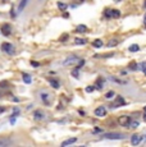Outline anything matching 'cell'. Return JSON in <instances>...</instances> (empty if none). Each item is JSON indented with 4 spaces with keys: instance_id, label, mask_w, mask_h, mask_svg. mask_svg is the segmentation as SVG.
Listing matches in <instances>:
<instances>
[{
    "instance_id": "cell-1",
    "label": "cell",
    "mask_w": 146,
    "mask_h": 147,
    "mask_svg": "<svg viewBox=\"0 0 146 147\" xmlns=\"http://www.w3.org/2000/svg\"><path fill=\"white\" fill-rule=\"evenodd\" d=\"M104 138L106 139H123V138H126V136L123 134V133H114V132H108V133H105L103 136Z\"/></svg>"
},
{
    "instance_id": "cell-2",
    "label": "cell",
    "mask_w": 146,
    "mask_h": 147,
    "mask_svg": "<svg viewBox=\"0 0 146 147\" xmlns=\"http://www.w3.org/2000/svg\"><path fill=\"white\" fill-rule=\"evenodd\" d=\"M80 59H78V56L77 55H69L65 60L63 62V65L64 67H68V65H73V64H76L77 62H78Z\"/></svg>"
},
{
    "instance_id": "cell-3",
    "label": "cell",
    "mask_w": 146,
    "mask_h": 147,
    "mask_svg": "<svg viewBox=\"0 0 146 147\" xmlns=\"http://www.w3.org/2000/svg\"><path fill=\"white\" fill-rule=\"evenodd\" d=\"M1 49H3V51H4V53L9 54V55H13V54H14V51H15V50H14V46L12 45V43H8V42L3 43Z\"/></svg>"
},
{
    "instance_id": "cell-4",
    "label": "cell",
    "mask_w": 146,
    "mask_h": 147,
    "mask_svg": "<svg viewBox=\"0 0 146 147\" xmlns=\"http://www.w3.org/2000/svg\"><path fill=\"white\" fill-rule=\"evenodd\" d=\"M95 115L99 118H104L106 115V107L105 106H99L95 109Z\"/></svg>"
},
{
    "instance_id": "cell-5",
    "label": "cell",
    "mask_w": 146,
    "mask_h": 147,
    "mask_svg": "<svg viewBox=\"0 0 146 147\" xmlns=\"http://www.w3.org/2000/svg\"><path fill=\"white\" fill-rule=\"evenodd\" d=\"M129 122H131V118H129V116H127V115H122V116H119V118H118V123L120 124V126L127 127L128 124H129Z\"/></svg>"
},
{
    "instance_id": "cell-6",
    "label": "cell",
    "mask_w": 146,
    "mask_h": 147,
    "mask_svg": "<svg viewBox=\"0 0 146 147\" xmlns=\"http://www.w3.org/2000/svg\"><path fill=\"white\" fill-rule=\"evenodd\" d=\"M141 142H142V136H140V134H133L132 138H131V143H132L133 146L140 145Z\"/></svg>"
},
{
    "instance_id": "cell-7",
    "label": "cell",
    "mask_w": 146,
    "mask_h": 147,
    "mask_svg": "<svg viewBox=\"0 0 146 147\" xmlns=\"http://www.w3.org/2000/svg\"><path fill=\"white\" fill-rule=\"evenodd\" d=\"M120 105H124V100L122 96H117V101H115V104L112 105V107H119Z\"/></svg>"
},
{
    "instance_id": "cell-8",
    "label": "cell",
    "mask_w": 146,
    "mask_h": 147,
    "mask_svg": "<svg viewBox=\"0 0 146 147\" xmlns=\"http://www.w3.org/2000/svg\"><path fill=\"white\" fill-rule=\"evenodd\" d=\"M12 145V141L9 138H0V147H6Z\"/></svg>"
},
{
    "instance_id": "cell-9",
    "label": "cell",
    "mask_w": 146,
    "mask_h": 147,
    "mask_svg": "<svg viewBox=\"0 0 146 147\" xmlns=\"http://www.w3.org/2000/svg\"><path fill=\"white\" fill-rule=\"evenodd\" d=\"M1 32H3L4 36H9L10 35V27H9V24H3L1 26Z\"/></svg>"
},
{
    "instance_id": "cell-10",
    "label": "cell",
    "mask_w": 146,
    "mask_h": 147,
    "mask_svg": "<svg viewBox=\"0 0 146 147\" xmlns=\"http://www.w3.org/2000/svg\"><path fill=\"white\" fill-rule=\"evenodd\" d=\"M28 1H29V0H21L19 4H18V12H22L23 9L26 8L27 4H28Z\"/></svg>"
},
{
    "instance_id": "cell-11",
    "label": "cell",
    "mask_w": 146,
    "mask_h": 147,
    "mask_svg": "<svg viewBox=\"0 0 146 147\" xmlns=\"http://www.w3.org/2000/svg\"><path fill=\"white\" fill-rule=\"evenodd\" d=\"M33 116H35V119H36V120H42L44 118H45L44 113H42V111H40V110H36L35 114H33Z\"/></svg>"
},
{
    "instance_id": "cell-12",
    "label": "cell",
    "mask_w": 146,
    "mask_h": 147,
    "mask_svg": "<svg viewBox=\"0 0 146 147\" xmlns=\"http://www.w3.org/2000/svg\"><path fill=\"white\" fill-rule=\"evenodd\" d=\"M77 142V138H69V139H65V141L61 143V146L65 147V146H69V145H72V143H76Z\"/></svg>"
},
{
    "instance_id": "cell-13",
    "label": "cell",
    "mask_w": 146,
    "mask_h": 147,
    "mask_svg": "<svg viewBox=\"0 0 146 147\" xmlns=\"http://www.w3.org/2000/svg\"><path fill=\"white\" fill-rule=\"evenodd\" d=\"M138 126H140V123H138V120H132V122H129V124L127 127H129L131 129H136Z\"/></svg>"
},
{
    "instance_id": "cell-14",
    "label": "cell",
    "mask_w": 146,
    "mask_h": 147,
    "mask_svg": "<svg viewBox=\"0 0 146 147\" xmlns=\"http://www.w3.org/2000/svg\"><path fill=\"white\" fill-rule=\"evenodd\" d=\"M92 46H94V47H96V49H100V47L103 46V41L97 39V40H95L94 42H92Z\"/></svg>"
},
{
    "instance_id": "cell-15",
    "label": "cell",
    "mask_w": 146,
    "mask_h": 147,
    "mask_svg": "<svg viewBox=\"0 0 146 147\" xmlns=\"http://www.w3.org/2000/svg\"><path fill=\"white\" fill-rule=\"evenodd\" d=\"M41 100L45 102L46 105H48V104H49V95L46 93V92H42V93H41Z\"/></svg>"
},
{
    "instance_id": "cell-16",
    "label": "cell",
    "mask_w": 146,
    "mask_h": 147,
    "mask_svg": "<svg viewBox=\"0 0 146 147\" xmlns=\"http://www.w3.org/2000/svg\"><path fill=\"white\" fill-rule=\"evenodd\" d=\"M74 43L76 45H85V43H87V40L86 39H76Z\"/></svg>"
},
{
    "instance_id": "cell-17",
    "label": "cell",
    "mask_w": 146,
    "mask_h": 147,
    "mask_svg": "<svg viewBox=\"0 0 146 147\" xmlns=\"http://www.w3.org/2000/svg\"><path fill=\"white\" fill-rule=\"evenodd\" d=\"M76 31H77V32H86V31H87V27L85 26V24H80L78 27L76 28Z\"/></svg>"
},
{
    "instance_id": "cell-18",
    "label": "cell",
    "mask_w": 146,
    "mask_h": 147,
    "mask_svg": "<svg viewBox=\"0 0 146 147\" xmlns=\"http://www.w3.org/2000/svg\"><path fill=\"white\" fill-rule=\"evenodd\" d=\"M23 81H25V83L29 84L32 82V78H31V76H28V74H23Z\"/></svg>"
},
{
    "instance_id": "cell-19",
    "label": "cell",
    "mask_w": 146,
    "mask_h": 147,
    "mask_svg": "<svg viewBox=\"0 0 146 147\" xmlns=\"http://www.w3.org/2000/svg\"><path fill=\"white\" fill-rule=\"evenodd\" d=\"M49 82H50L51 87H54V88H59V82H58V81H55V79H49Z\"/></svg>"
},
{
    "instance_id": "cell-20",
    "label": "cell",
    "mask_w": 146,
    "mask_h": 147,
    "mask_svg": "<svg viewBox=\"0 0 146 147\" xmlns=\"http://www.w3.org/2000/svg\"><path fill=\"white\" fill-rule=\"evenodd\" d=\"M114 96H115V93H114L113 91H109V92L105 95V99H106V100H110V99H113Z\"/></svg>"
},
{
    "instance_id": "cell-21",
    "label": "cell",
    "mask_w": 146,
    "mask_h": 147,
    "mask_svg": "<svg viewBox=\"0 0 146 147\" xmlns=\"http://www.w3.org/2000/svg\"><path fill=\"white\" fill-rule=\"evenodd\" d=\"M138 50H140V46H138V45L129 46V51H132V53H135V51H138Z\"/></svg>"
},
{
    "instance_id": "cell-22",
    "label": "cell",
    "mask_w": 146,
    "mask_h": 147,
    "mask_svg": "<svg viewBox=\"0 0 146 147\" xmlns=\"http://www.w3.org/2000/svg\"><path fill=\"white\" fill-rule=\"evenodd\" d=\"M117 43H118V40H117V39H114V40H112V41L109 42V45H108V46L113 47V46H115V45H117Z\"/></svg>"
},
{
    "instance_id": "cell-23",
    "label": "cell",
    "mask_w": 146,
    "mask_h": 147,
    "mask_svg": "<svg viewBox=\"0 0 146 147\" xmlns=\"http://www.w3.org/2000/svg\"><path fill=\"white\" fill-rule=\"evenodd\" d=\"M58 6H59V9H61V10L67 9V4H64V3H58Z\"/></svg>"
},
{
    "instance_id": "cell-24",
    "label": "cell",
    "mask_w": 146,
    "mask_h": 147,
    "mask_svg": "<svg viewBox=\"0 0 146 147\" xmlns=\"http://www.w3.org/2000/svg\"><path fill=\"white\" fill-rule=\"evenodd\" d=\"M18 114H19V109H18V107H14V111H13V115H12V116H13V118H15Z\"/></svg>"
},
{
    "instance_id": "cell-25",
    "label": "cell",
    "mask_w": 146,
    "mask_h": 147,
    "mask_svg": "<svg viewBox=\"0 0 146 147\" xmlns=\"http://www.w3.org/2000/svg\"><path fill=\"white\" fill-rule=\"evenodd\" d=\"M72 76H73L74 78H78V69H74V70L72 72Z\"/></svg>"
},
{
    "instance_id": "cell-26",
    "label": "cell",
    "mask_w": 146,
    "mask_h": 147,
    "mask_svg": "<svg viewBox=\"0 0 146 147\" xmlns=\"http://www.w3.org/2000/svg\"><path fill=\"white\" fill-rule=\"evenodd\" d=\"M83 64H85V60H78V65H77V67H78V68H82Z\"/></svg>"
},
{
    "instance_id": "cell-27",
    "label": "cell",
    "mask_w": 146,
    "mask_h": 147,
    "mask_svg": "<svg viewBox=\"0 0 146 147\" xmlns=\"http://www.w3.org/2000/svg\"><path fill=\"white\" fill-rule=\"evenodd\" d=\"M94 88L95 87H87L86 88V92H92V91H94Z\"/></svg>"
},
{
    "instance_id": "cell-28",
    "label": "cell",
    "mask_w": 146,
    "mask_h": 147,
    "mask_svg": "<svg viewBox=\"0 0 146 147\" xmlns=\"http://www.w3.org/2000/svg\"><path fill=\"white\" fill-rule=\"evenodd\" d=\"M100 132H101V129H100V128H96V129L92 130V133H100Z\"/></svg>"
},
{
    "instance_id": "cell-29",
    "label": "cell",
    "mask_w": 146,
    "mask_h": 147,
    "mask_svg": "<svg viewBox=\"0 0 146 147\" xmlns=\"http://www.w3.org/2000/svg\"><path fill=\"white\" fill-rule=\"evenodd\" d=\"M32 65H33V67H38V65H40V64H38L37 62H32Z\"/></svg>"
},
{
    "instance_id": "cell-30",
    "label": "cell",
    "mask_w": 146,
    "mask_h": 147,
    "mask_svg": "<svg viewBox=\"0 0 146 147\" xmlns=\"http://www.w3.org/2000/svg\"><path fill=\"white\" fill-rule=\"evenodd\" d=\"M4 111V107H0V113H3Z\"/></svg>"
},
{
    "instance_id": "cell-31",
    "label": "cell",
    "mask_w": 146,
    "mask_h": 147,
    "mask_svg": "<svg viewBox=\"0 0 146 147\" xmlns=\"http://www.w3.org/2000/svg\"><path fill=\"white\" fill-rule=\"evenodd\" d=\"M144 73H145V76H146V67L144 68Z\"/></svg>"
},
{
    "instance_id": "cell-32",
    "label": "cell",
    "mask_w": 146,
    "mask_h": 147,
    "mask_svg": "<svg viewBox=\"0 0 146 147\" xmlns=\"http://www.w3.org/2000/svg\"><path fill=\"white\" fill-rule=\"evenodd\" d=\"M144 118H145V120H146V113H145V116H144Z\"/></svg>"
},
{
    "instance_id": "cell-33",
    "label": "cell",
    "mask_w": 146,
    "mask_h": 147,
    "mask_svg": "<svg viewBox=\"0 0 146 147\" xmlns=\"http://www.w3.org/2000/svg\"><path fill=\"white\" fill-rule=\"evenodd\" d=\"M145 26H146V17H145Z\"/></svg>"
},
{
    "instance_id": "cell-34",
    "label": "cell",
    "mask_w": 146,
    "mask_h": 147,
    "mask_svg": "<svg viewBox=\"0 0 146 147\" xmlns=\"http://www.w3.org/2000/svg\"><path fill=\"white\" fill-rule=\"evenodd\" d=\"M145 6H146V0H145Z\"/></svg>"
},
{
    "instance_id": "cell-35",
    "label": "cell",
    "mask_w": 146,
    "mask_h": 147,
    "mask_svg": "<svg viewBox=\"0 0 146 147\" xmlns=\"http://www.w3.org/2000/svg\"><path fill=\"white\" fill-rule=\"evenodd\" d=\"M114 1H119V0H114Z\"/></svg>"
},
{
    "instance_id": "cell-36",
    "label": "cell",
    "mask_w": 146,
    "mask_h": 147,
    "mask_svg": "<svg viewBox=\"0 0 146 147\" xmlns=\"http://www.w3.org/2000/svg\"><path fill=\"white\" fill-rule=\"evenodd\" d=\"M40 1H45V0H40Z\"/></svg>"
},
{
    "instance_id": "cell-37",
    "label": "cell",
    "mask_w": 146,
    "mask_h": 147,
    "mask_svg": "<svg viewBox=\"0 0 146 147\" xmlns=\"http://www.w3.org/2000/svg\"><path fill=\"white\" fill-rule=\"evenodd\" d=\"M145 111H146V106H145Z\"/></svg>"
}]
</instances>
